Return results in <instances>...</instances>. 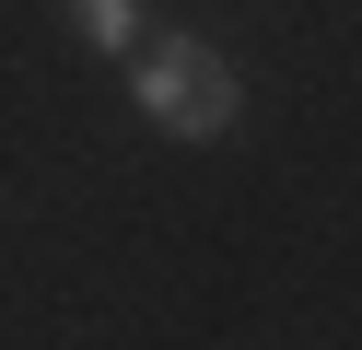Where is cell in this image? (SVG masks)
Instances as JSON below:
<instances>
[{
    "label": "cell",
    "mask_w": 362,
    "mask_h": 350,
    "mask_svg": "<svg viewBox=\"0 0 362 350\" xmlns=\"http://www.w3.org/2000/svg\"><path fill=\"white\" fill-rule=\"evenodd\" d=\"M129 93H141V117L164 140H222L234 105H245V93H234V59H222L211 35H152L141 59H129Z\"/></svg>",
    "instance_id": "obj_1"
},
{
    "label": "cell",
    "mask_w": 362,
    "mask_h": 350,
    "mask_svg": "<svg viewBox=\"0 0 362 350\" xmlns=\"http://www.w3.org/2000/svg\"><path fill=\"white\" fill-rule=\"evenodd\" d=\"M59 12H71L82 47H129V59L152 47V35H141V0H59Z\"/></svg>",
    "instance_id": "obj_2"
}]
</instances>
